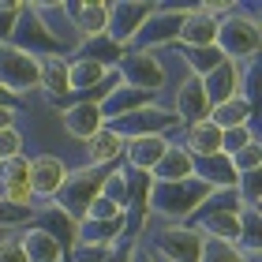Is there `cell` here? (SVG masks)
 Returning a JSON list of instances; mask_svg holds the SVG:
<instances>
[{
	"label": "cell",
	"mask_w": 262,
	"mask_h": 262,
	"mask_svg": "<svg viewBox=\"0 0 262 262\" xmlns=\"http://www.w3.org/2000/svg\"><path fill=\"white\" fill-rule=\"evenodd\" d=\"M19 236V247H23V255H27V262H64V247L53 240L49 232H41V229H34V225H27Z\"/></svg>",
	"instance_id": "d4e9b609"
},
{
	"label": "cell",
	"mask_w": 262,
	"mask_h": 262,
	"mask_svg": "<svg viewBox=\"0 0 262 262\" xmlns=\"http://www.w3.org/2000/svg\"><path fill=\"white\" fill-rule=\"evenodd\" d=\"M56 120H60L64 135L79 139V142H86L94 131H101V127H105L101 109H98V105H90V101H68L64 109L56 113Z\"/></svg>",
	"instance_id": "5bb4252c"
},
{
	"label": "cell",
	"mask_w": 262,
	"mask_h": 262,
	"mask_svg": "<svg viewBox=\"0 0 262 262\" xmlns=\"http://www.w3.org/2000/svg\"><path fill=\"white\" fill-rule=\"evenodd\" d=\"M30 225H34V229H41V232H49L53 240L64 247V251L75 244V236H79V221L68 217V213L56 206V202H41V206H34Z\"/></svg>",
	"instance_id": "9a60e30c"
},
{
	"label": "cell",
	"mask_w": 262,
	"mask_h": 262,
	"mask_svg": "<svg viewBox=\"0 0 262 262\" xmlns=\"http://www.w3.org/2000/svg\"><path fill=\"white\" fill-rule=\"evenodd\" d=\"M191 176H195V158L180 146V142L169 139V150H165L161 161L150 169V180H158V184H180V180H191Z\"/></svg>",
	"instance_id": "d6986e66"
},
{
	"label": "cell",
	"mask_w": 262,
	"mask_h": 262,
	"mask_svg": "<svg viewBox=\"0 0 262 262\" xmlns=\"http://www.w3.org/2000/svg\"><path fill=\"white\" fill-rule=\"evenodd\" d=\"M113 247H101V244H71L68 251H64V262H105V258L113 255Z\"/></svg>",
	"instance_id": "e575fe53"
},
{
	"label": "cell",
	"mask_w": 262,
	"mask_h": 262,
	"mask_svg": "<svg viewBox=\"0 0 262 262\" xmlns=\"http://www.w3.org/2000/svg\"><path fill=\"white\" fill-rule=\"evenodd\" d=\"M19 11H23V4H15V0H0V41H8V38H11Z\"/></svg>",
	"instance_id": "ab89813d"
},
{
	"label": "cell",
	"mask_w": 262,
	"mask_h": 262,
	"mask_svg": "<svg viewBox=\"0 0 262 262\" xmlns=\"http://www.w3.org/2000/svg\"><path fill=\"white\" fill-rule=\"evenodd\" d=\"M38 94L49 105H60V101L71 98L68 56H45V60H38Z\"/></svg>",
	"instance_id": "2e32d148"
},
{
	"label": "cell",
	"mask_w": 262,
	"mask_h": 262,
	"mask_svg": "<svg viewBox=\"0 0 262 262\" xmlns=\"http://www.w3.org/2000/svg\"><path fill=\"white\" fill-rule=\"evenodd\" d=\"M240 79H244V64L225 60L221 68H213L210 75H202V90H206L210 105H221L229 98H240Z\"/></svg>",
	"instance_id": "ffe728a7"
},
{
	"label": "cell",
	"mask_w": 262,
	"mask_h": 262,
	"mask_svg": "<svg viewBox=\"0 0 262 262\" xmlns=\"http://www.w3.org/2000/svg\"><path fill=\"white\" fill-rule=\"evenodd\" d=\"M135 244H139V240H120L105 262H131V251H135Z\"/></svg>",
	"instance_id": "b9f144b4"
},
{
	"label": "cell",
	"mask_w": 262,
	"mask_h": 262,
	"mask_svg": "<svg viewBox=\"0 0 262 262\" xmlns=\"http://www.w3.org/2000/svg\"><path fill=\"white\" fill-rule=\"evenodd\" d=\"M15 49H23L27 56H34V60H45V56H68L60 45L53 41V34L45 30V23L34 15V8L30 4H23L19 11V19H15V30H11V38H8Z\"/></svg>",
	"instance_id": "9c48e42d"
},
{
	"label": "cell",
	"mask_w": 262,
	"mask_h": 262,
	"mask_svg": "<svg viewBox=\"0 0 262 262\" xmlns=\"http://www.w3.org/2000/svg\"><path fill=\"white\" fill-rule=\"evenodd\" d=\"M158 98L154 94H146V90H135V86H113V94L105 98L98 109H101V120L105 124H113V120H120V116H127V113H135V109H146V105H154Z\"/></svg>",
	"instance_id": "7402d4cb"
},
{
	"label": "cell",
	"mask_w": 262,
	"mask_h": 262,
	"mask_svg": "<svg viewBox=\"0 0 262 262\" xmlns=\"http://www.w3.org/2000/svg\"><path fill=\"white\" fill-rule=\"evenodd\" d=\"M262 169L258 172H240L236 176V195H240V202L244 206H251V210H258L262 206Z\"/></svg>",
	"instance_id": "4dcf8cb0"
},
{
	"label": "cell",
	"mask_w": 262,
	"mask_h": 262,
	"mask_svg": "<svg viewBox=\"0 0 262 262\" xmlns=\"http://www.w3.org/2000/svg\"><path fill=\"white\" fill-rule=\"evenodd\" d=\"M0 199L11 202V206H30V210L38 206L30 195V184H0Z\"/></svg>",
	"instance_id": "f35d334b"
},
{
	"label": "cell",
	"mask_w": 262,
	"mask_h": 262,
	"mask_svg": "<svg viewBox=\"0 0 262 262\" xmlns=\"http://www.w3.org/2000/svg\"><path fill=\"white\" fill-rule=\"evenodd\" d=\"M23 146H27V135H23V127H19V124H11V127H4V131H0V161L19 158V154H27Z\"/></svg>",
	"instance_id": "d590c367"
},
{
	"label": "cell",
	"mask_w": 262,
	"mask_h": 262,
	"mask_svg": "<svg viewBox=\"0 0 262 262\" xmlns=\"http://www.w3.org/2000/svg\"><path fill=\"white\" fill-rule=\"evenodd\" d=\"M180 146L191 154L195 161L213 158V154H221V127H213L210 120L187 124V127H184V139H180Z\"/></svg>",
	"instance_id": "cb8c5ba5"
},
{
	"label": "cell",
	"mask_w": 262,
	"mask_h": 262,
	"mask_svg": "<svg viewBox=\"0 0 262 262\" xmlns=\"http://www.w3.org/2000/svg\"><path fill=\"white\" fill-rule=\"evenodd\" d=\"M116 75H120L124 86H135V90H146V94H158L165 90L169 82V68L161 64L158 53H135V49H124L120 64H116Z\"/></svg>",
	"instance_id": "52a82bcc"
},
{
	"label": "cell",
	"mask_w": 262,
	"mask_h": 262,
	"mask_svg": "<svg viewBox=\"0 0 262 262\" xmlns=\"http://www.w3.org/2000/svg\"><path fill=\"white\" fill-rule=\"evenodd\" d=\"M195 176L210 187V191H221V187H236V169H232V161L225 158V154H213V158L195 161Z\"/></svg>",
	"instance_id": "4316f807"
},
{
	"label": "cell",
	"mask_w": 262,
	"mask_h": 262,
	"mask_svg": "<svg viewBox=\"0 0 262 262\" xmlns=\"http://www.w3.org/2000/svg\"><path fill=\"white\" fill-rule=\"evenodd\" d=\"M101 199H109L113 206L127 210V169H124V165H113V169H105V180H101Z\"/></svg>",
	"instance_id": "f546056e"
},
{
	"label": "cell",
	"mask_w": 262,
	"mask_h": 262,
	"mask_svg": "<svg viewBox=\"0 0 262 262\" xmlns=\"http://www.w3.org/2000/svg\"><path fill=\"white\" fill-rule=\"evenodd\" d=\"M229 161H232L236 176H240V172H258V169H262V139L247 142V146H244L240 154H232Z\"/></svg>",
	"instance_id": "1f68e13d"
},
{
	"label": "cell",
	"mask_w": 262,
	"mask_h": 262,
	"mask_svg": "<svg viewBox=\"0 0 262 262\" xmlns=\"http://www.w3.org/2000/svg\"><path fill=\"white\" fill-rule=\"evenodd\" d=\"M19 105H23L19 98H11V94H8L4 86H0V109H19Z\"/></svg>",
	"instance_id": "ee69618b"
},
{
	"label": "cell",
	"mask_w": 262,
	"mask_h": 262,
	"mask_svg": "<svg viewBox=\"0 0 262 262\" xmlns=\"http://www.w3.org/2000/svg\"><path fill=\"white\" fill-rule=\"evenodd\" d=\"M101 180H105V169H90V165H79V169H68V180L64 187L56 191V206H60L68 217L82 221V213L94 199L101 195Z\"/></svg>",
	"instance_id": "5b68a950"
},
{
	"label": "cell",
	"mask_w": 262,
	"mask_h": 262,
	"mask_svg": "<svg viewBox=\"0 0 262 262\" xmlns=\"http://www.w3.org/2000/svg\"><path fill=\"white\" fill-rule=\"evenodd\" d=\"M158 4H150V0H109V27H105V38L113 45H120L127 49L131 38L139 34V27L150 19V11Z\"/></svg>",
	"instance_id": "30bf717a"
},
{
	"label": "cell",
	"mask_w": 262,
	"mask_h": 262,
	"mask_svg": "<svg viewBox=\"0 0 262 262\" xmlns=\"http://www.w3.org/2000/svg\"><path fill=\"white\" fill-rule=\"evenodd\" d=\"M0 86L19 101L38 94V60L15 49L11 41H0Z\"/></svg>",
	"instance_id": "8992f818"
},
{
	"label": "cell",
	"mask_w": 262,
	"mask_h": 262,
	"mask_svg": "<svg viewBox=\"0 0 262 262\" xmlns=\"http://www.w3.org/2000/svg\"><path fill=\"white\" fill-rule=\"evenodd\" d=\"M116 217H124V210L120 206H113L109 199H94L90 206H86V213H82V221H116Z\"/></svg>",
	"instance_id": "74e56055"
},
{
	"label": "cell",
	"mask_w": 262,
	"mask_h": 262,
	"mask_svg": "<svg viewBox=\"0 0 262 262\" xmlns=\"http://www.w3.org/2000/svg\"><path fill=\"white\" fill-rule=\"evenodd\" d=\"M169 150V139L161 135H142V139H124V158L120 165L127 172H150L161 161V154Z\"/></svg>",
	"instance_id": "ac0fdd59"
},
{
	"label": "cell",
	"mask_w": 262,
	"mask_h": 262,
	"mask_svg": "<svg viewBox=\"0 0 262 262\" xmlns=\"http://www.w3.org/2000/svg\"><path fill=\"white\" fill-rule=\"evenodd\" d=\"M217 41V23L206 19L202 11H187L180 23V34H176V49H206V45Z\"/></svg>",
	"instance_id": "603a6c76"
},
{
	"label": "cell",
	"mask_w": 262,
	"mask_h": 262,
	"mask_svg": "<svg viewBox=\"0 0 262 262\" xmlns=\"http://www.w3.org/2000/svg\"><path fill=\"white\" fill-rule=\"evenodd\" d=\"M195 8V4H191ZM191 8H172V4H158L150 11V19L139 27V34L131 38L127 49L135 53H158V49H176V34H180V23Z\"/></svg>",
	"instance_id": "277c9868"
},
{
	"label": "cell",
	"mask_w": 262,
	"mask_h": 262,
	"mask_svg": "<svg viewBox=\"0 0 262 262\" xmlns=\"http://www.w3.org/2000/svg\"><path fill=\"white\" fill-rule=\"evenodd\" d=\"M71 56H86V60H94V64H101V68H116L120 64V56H124V49L120 45H113L109 38H90V41H79L75 45V53Z\"/></svg>",
	"instance_id": "83f0119b"
},
{
	"label": "cell",
	"mask_w": 262,
	"mask_h": 262,
	"mask_svg": "<svg viewBox=\"0 0 262 262\" xmlns=\"http://www.w3.org/2000/svg\"><path fill=\"white\" fill-rule=\"evenodd\" d=\"M68 8V19L75 27V38L79 41H90V38H101L105 27H109V4L105 0H64Z\"/></svg>",
	"instance_id": "7c38bea8"
},
{
	"label": "cell",
	"mask_w": 262,
	"mask_h": 262,
	"mask_svg": "<svg viewBox=\"0 0 262 262\" xmlns=\"http://www.w3.org/2000/svg\"><path fill=\"white\" fill-rule=\"evenodd\" d=\"M15 116H19V109H0V131L15 124Z\"/></svg>",
	"instance_id": "f6af8a7d"
},
{
	"label": "cell",
	"mask_w": 262,
	"mask_h": 262,
	"mask_svg": "<svg viewBox=\"0 0 262 262\" xmlns=\"http://www.w3.org/2000/svg\"><path fill=\"white\" fill-rule=\"evenodd\" d=\"M210 187L191 176V180H180V184H158L150 180V195H146V206H150V217H161V225H187L199 213V206L206 202Z\"/></svg>",
	"instance_id": "7a4b0ae2"
},
{
	"label": "cell",
	"mask_w": 262,
	"mask_h": 262,
	"mask_svg": "<svg viewBox=\"0 0 262 262\" xmlns=\"http://www.w3.org/2000/svg\"><path fill=\"white\" fill-rule=\"evenodd\" d=\"M0 262H27V255L19 247V236H4L0 240Z\"/></svg>",
	"instance_id": "60d3db41"
},
{
	"label": "cell",
	"mask_w": 262,
	"mask_h": 262,
	"mask_svg": "<svg viewBox=\"0 0 262 262\" xmlns=\"http://www.w3.org/2000/svg\"><path fill=\"white\" fill-rule=\"evenodd\" d=\"M0 184H30V158L27 154L0 161Z\"/></svg>",
	"instance_id": "d6a6232c"
},
{
	"label": "cell",
	"mask_w": 262,
	"mask_h": 262,
	"mask_svg": "<svg viewBox=\"0 0 262 262\" xmlns=\"http://www.w3.org/2000/svg\"><path fill=\"white\" fill-rule=\"evenodd\" d=\"M199 262H258V251H240L232 244L202 240V258Z\"/></svg>",
	"instance_id": "f1b7e54d"
},
{
	"label": "cell",
	"mask_w": 262,
	"mask_h": 262,
	"mask_svg": "<svg viewBox=\"0 0 262 262\" xmlns=\"http://www.w3.org/2000/svg\"><path fill=\"white\" fill-rule=\"evenodd\" d=\"M142 244L161 262H199L202 258V232L191 229V225H158Z\"/></svg>",
	"instance_id": "3957f363"
},
{
	"label": "cell",
	"mask_w": 262,
	"mask_h": 262,
	"mask_svg": "<svg viewBox=\"0 0 262 262\" xmlns=\"http://www.w3.org/2000/svg\"><path fill=\"white\" fill-rule=\"evenodd\" d=\"M105 127H113L120 139H142V135L169 139V131L180 127V120L172 116L169 105L154 101V105H146V109H135V113H127V116H120V120H113V124H105Z\"/></svg>",
	"instance_id": "ba28073f"
},
{
	"label": "cell",
	"mask_w": 262,
	"mask_h": 262,
	"mask_svg": "<svg viewBox=\"0 0 262 262\" xmlns=\"http://www.w3.org/2000/svg\"><path fill=\"white\" fill-rule=\"evenodd\" d=\"M30 217H34L30 206H11V202L0 199V229H15V225H23V229H27Z\"/></svg>",
	"instance_id": "8d00e7d4"
},
{
	"label": "cell",
	"mask_w": 262,
	"mask_h": 262,
	"mask_svg": "<svg viewBox=\"0 0 262 262\" xmlns=\"http://www.w3.org/2000/svg\"><path fill=\"white\" fill-rule=\"evenodd\" d=\"M68 180V161L56 158V154H38V158H30V195L34 202H53L56 191L64 187Z\"/></svg>",
	"instance_id": "8fae6325"
},
{
	"label": "cell",
	"mask_w": 262,
	"mask_h": 262,
	"mask_svg": "<svg viewBox=\"0 0 262 262\" xmlns=\"http://www.w3.org/2000/svg\"><path fill=\"white\" fill-rule=\"evenodd\" d=\"M120 158H124V139L113 127L94 131L82 146V165H90V169H113V165H120Z\"/></svg>",
	"instance_id": "e0dca14e"
},
{
	"label": "cell",
	"mask_w": 262,
	"mask_h": 262,
	"mask_svg": "<svg viewBox=\"0 0 262 262\" xmlns=\"http://www.w3.org/2000/svg\"><path fill=\"white\" fill-rule=\"evenodd\" d=\"M255 139H258L255 127H229V131H221V154L232 158V154H240L247 142H255Z\"/></svg>",
	"instance_id": "836d02e7"
},
{
	"label": "cell",
	"mask_w": 262,
	"mask_h": 262,
	"mask_svg": "<svg viewBox=\"0 0 262 262\" xmlns=\"http://www.w3.org/2000/svg\"><path fill=\"white\" fill-rule=\"evenodd\" d=\"M131 262H158V258H154V255H150V247L139 240V244H135V251H131Z\"/></svg>",
	"instance_id": "7bdbcfd3"
},
{
	"label": "cell",
	"mask_w": 262,
	"mask_h": 262,
	"mask_svg": "<svg viewBox=\"0 0 262 262\" xmlns=\"http://www.w3.org/2000/svg\"><path fill=\"white\" fill-rule=\"evenodd\" d=\"M217 49L225 53V60L247 64L258 60L262 49V8L258 4H236L232 15L217 19Z\"/></svg>",
	"instance_id": "6da1fadb"
},
{
	"label": "cell",
	"mask_w": 262,
	"mask_h": 262,
	"mask_svg": "<svg viewBox=\"0 0 262 262\" xmlns=\"http://www.w3.org/2000/svg\"><path fill=\"white\" fill-rule=\"evenodd\" d=\"M30 8H34V15H38V19L45 23V30L53 34V41L60 45V49H64L68 56L75 53L79 38H75V27H71V19H68L64 0H60V4H30Z\"/></svg>",
	"instance_id": "44dd1931"
},
{
	"label": "cell",
	"mask_w": 262,
	"mask_h": 262,
	"mask_svg": "<svg viewBox=\"0 0 262 262\" xmlns=\"http://www.w3.org/2000/svg\"><path fill=\"white\" fill-rule=\"evenodd\" d=\"M206 120L213 127H221V131H229V127H247L255 120V105L247 101V98H229V101H221V105H210V116Z\"/></svg>",
	"instance_id": "484cf974"
},
{
	"label": "cell",
	"mask_w": 262,
	"mask_h": 262,
	"mask_svg": "<svg viewBox=\"0 0 262 262\" xmlns=\"http://www.w3.org/2000/svg\"><path fill=\"white\" fill-rule=\"evenodd\" d=\"M169 109H172L176 120H180V127L206 120V116H210V101H206V90H202V79L184 75V82L176 86V98H172Z\"/></svg>",
	"instance_id": "4fadbf2b"
}]
</instances>
